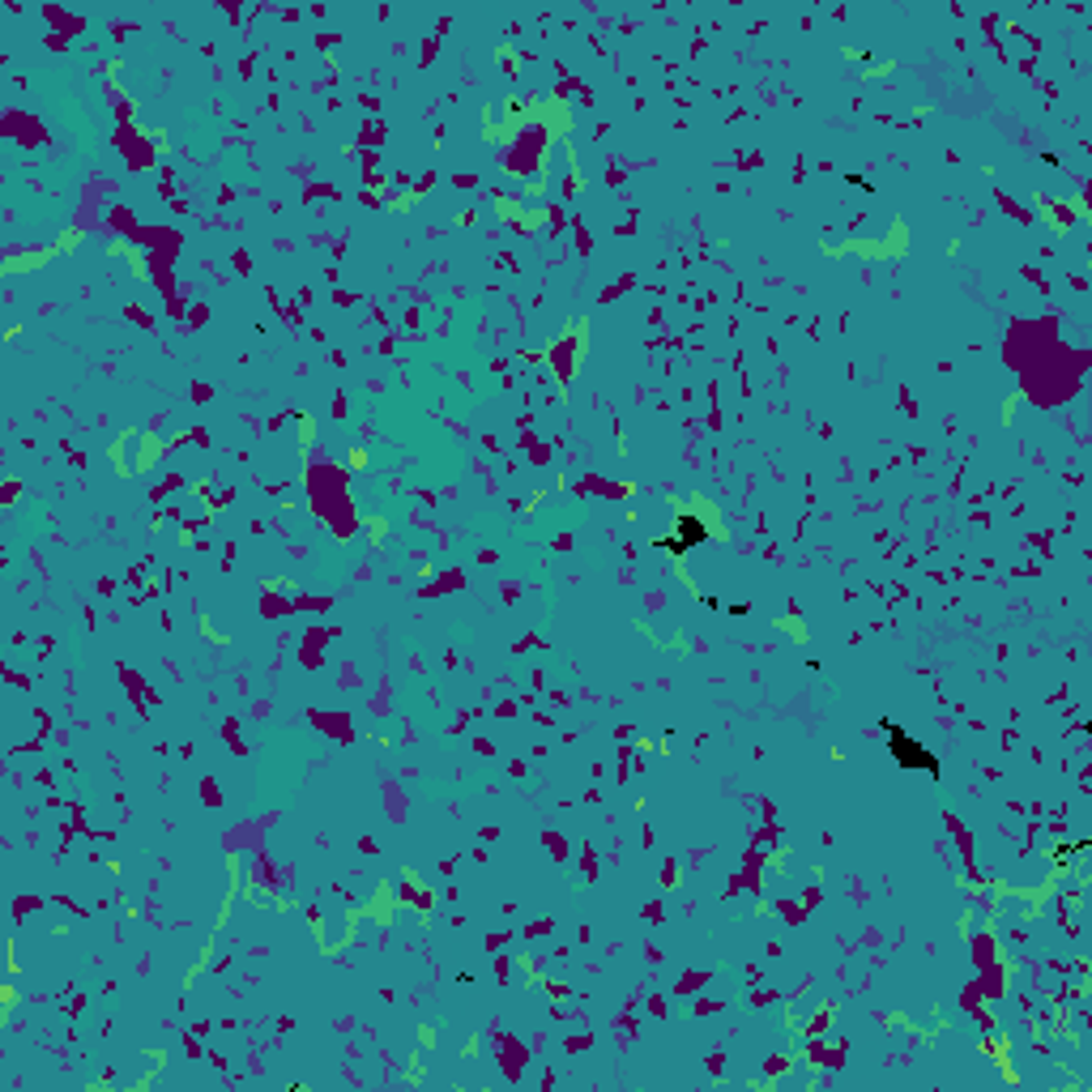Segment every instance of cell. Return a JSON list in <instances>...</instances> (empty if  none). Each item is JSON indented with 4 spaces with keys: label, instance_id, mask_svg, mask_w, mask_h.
Wrapping results in <instances>:
<instances>
[{
    "label": "cell",
    "instance_id": "6da1fadb",
    "mask_svg": "<svg viewBox=\"0 0 1092 1092\" xmlns=\"http://www.w3.org/2000/svg\"><path fill=\"white\" fill-rule=\"evenodd\" d=\"M883 739H888V751H892V760H897L901 768H913V772L922 768L926 776H939V756L926 751L917 739H909L897 721H883Z\"/></svg>",
    "mask_w": 1092,
    "mask_h": 1092
},
{
    "label": "cell",
    "instance_id": "7a4b0ae2",
    "mask_svg": "<svg viewBox=\"0 0 1092 1092\" xmlns=\"http://www.w3.org/2000/svg\"><path fill=\"white\" fill-rule=\"evenodd\" d=\"M704 538H708V526L700 521L696 512H683L679 526H674V538H666L661 547H666V551H692V547H700Z\"/></svg>",
    "mask_w": 1092,
    "mask_h": 1092
}]
</instances>
